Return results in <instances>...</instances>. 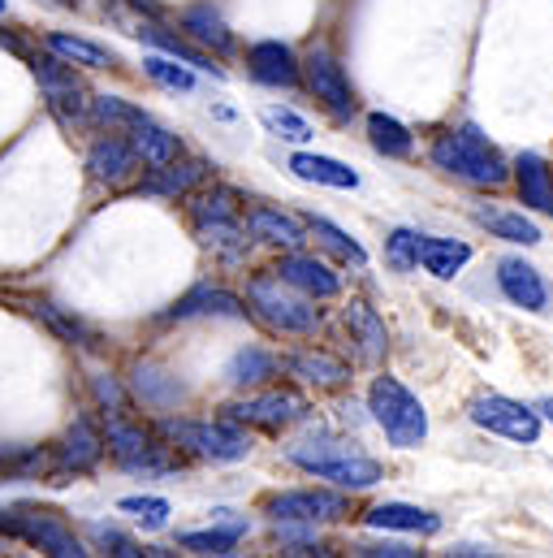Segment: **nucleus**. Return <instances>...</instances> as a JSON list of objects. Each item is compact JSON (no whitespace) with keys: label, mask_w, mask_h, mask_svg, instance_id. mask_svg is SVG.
I'll use <instances>...</instances> for the list:
<instances>
[{"label":"nucleus","mask_w":553,"mask_h":558,"mask_svg":"<svg viewBox=\"0 0 553 558\" xmlns=\"http://www.w3.org/2000/svg\"><path fill=\"white\" fill-rule=\"evenodd\" d=\"M307 226H311V234H316V243H320L324 252H333L337 260H346V265H355V269H368V252H364L346 230H337L329 217H311Z\"/></svg>","instance_id":"obj_34"},{"label":"nucleus","mask_w":553,"mask_h":558,"mask_svg":"<svg viewBox=\"0 0 553 558\" xmlns=\"http://www.w3.org/2000/svg\"><path fill=\"white\" fill-rule=\"evenodd\" d=\"M105 441H109V450H113V459H118V463L135 459V454H143V450L151 446V437H147L138 424H131L126 416H109V433H105Z\"/></svg>","instance_id":"obj_37"},{"label":"nucleus","mask_w":553,"mask_h":558,"mask_svg":"<svg viewBox=\"0 0 553 558\" xmlns=\"http://www.w3.org/2000/svg\"><path fill=\"white\" fill-rule=\"evenodd\" d=\"M359 555H368V558H415L419 550H411L407 542H381V546H359Z\"/></svg>","instance_id":"obj_45"},{"label":"nucleus","mask_w":553,"mask_h":558,"mask_svg":"<svg viewBox=\"0 0 553 558\" xmlns=\"http://www.w3.org/2000/svg\"><path fill=\"white\" fill-rule=\"evenodd\" d=\"M39 316L48 320V329L52 333H61L65 342H78V347H96V329L91 325H83L78 316H65L61 307H52V303H39Z\"/></svg>","instance_id":"obj_41"},{"label":"nucleus","mask_w":553,"mask_h":558,"mask_svg":"<svg viewBox=\"0 0 553 558\" xmlns=\"http://www.w3.org/2000/svg\"><path fill=\"white\" fill-rule=\"evenodd\" d=\"M303 74H307V87L316 92V100H324V109L337 122H351L355 118V92H351L346 70L337 65V57L329 48H311L307 61H303Z\"/></svg>","instance_id":"obj_10"},{"label":"nucleus","mask_w":553,"mask_h":558,"mask_svg":"<svg viewBox=\"0 0 553 558\" xmlns=\"http://www.w3.org/2000/svg\"><path fill=\"white\" fill-rule=\"evenodd\" d=\"M131 140H135L143 165H169V160H177V156H182V140H177L173 131H164L151 113H147L138 126H131Z\"/></svg>","instance_id":"obj_31"},{"label":"nucleus","mask_w":553,"mask_h":558,"mask_svg":"<svg viewBox=\"0 0 553 558\" xmlns=\"http://www.w3.org/2000/svg\"><path fill=\"white\" fill-rule=\"evenodd\" d=\"M30 65H35V78H39V87H44V100H48V109H52V118H57L61 126H83V122H91V105H96V100H87V87H83V78L70 70L65 57L57 61V52H52V57H35Z\"/></svg>","instance_id":"obj_7"},{"label":"nucleus","mask_w":553,"mask_h":558,"mask_svg":"<svg viewBox=\"0 0 553 558\" xmlns=\"http://www.w3.org/2000/svg\"><path fill=\"white\" fill-rule=\"evenodd\" d=\"M346 329H351V342L359 347V360H368V364H381V360H385V351H390V329H385V320L377 316L372 303L351 299V303H346Z\"/></svg>","instance_id":"obj_20"},{"label":"nucleus","mask_w":553,"mask_h":558,"mask_svg":"<svg viewBox=\"0 0 553 558\" xmlns=\"http://www.w3.org/2000/svg\"><path fill=\"white\" fill-rule=\"evenodd\" d=\"M195 234L204 247L221 252L225 260H243L247 256V243H251V230H247V217L238 213V195L230 186H212L204 195H195Z\"/></svg>","instance_id":"obj_4"},{"label":"nucleus","mask_w":553,"mask_h":558,"mask_svg":"<svg viewBox=\"0 0 553 558\" xmlns=\"http://www.w3.org/2000/svg\"><path fill=\"white\" fill-rule=\"evenodd\" d=\"M247 303H251V312H256L273 333L307 338V333L320 329V307H316V299L303 294L298 286H290L276 269L247 281Z\"/></svg>","instance_id":"obj_2"},{"label":"nucleus","mask_w":553,"mask_h":558,"mask_svg":"<svg viewBox=\"0 0 553 558\" xmlns=\"http://www.w3.org/2000/svg\"><path fill=\"white\" fill-rule=\"evenodd\" d=\"M265 511L276 524H333V520L351 515V502L342 494H329V489H290V494L269 498Z\"/></svg>","instance_id":"obj_9"},{"label":"nucleus","mask_w":553,"mask_h":558,"mask_svg":"<svg viewBox=\"0 0 553 558\" xmlns=\"http://www.w3.org/2000/svg\"><path fill=\"white\" fill-rule=\"evenodd\" d=\"M118 511H126V515H135L143 529H164L169 524V502L164 498H151V494H143V498H122L118 502Z\"/></svg>","instance_id":"obj_42"},{"label":"nucleus","mask_w":553,"mask_h":558,"mask_svg":"<svg viewBox=\"0 0 553 558\" xmlns=\"http://www.w3.org/2000/svg\"><path fill=\"white\" fill-rule=\"evenodd\" d=\"M497 286H502V294L515 307H524V312H550V286L537 274V265H528L524 256L497 260Z\"/></svg>","instance_id":"obj_13"},{"label":"nucleus","mask_w":553,"mask_h":558,"mask_svg":"<svg viewBox=\"0 0 553 558\" xmlns=\"http://www.w3.org/2000/svg\"><path fill=\"white\" fill-rule=\"evenodd\" d=\"M247 70H251V78L265 83V87H298V78H303L298 57H294L281 39H260V44H251V48H247Z\"/></svg>","instance_id":"obj_14"},{"label":"nucleus","mask_w":553,"mask_h":558,"mask_svg":"<svg viewBox=\"0 0 553 558\" xmlns=\"http://www.w3.org/2000/svg\"><path fill=\"white\" fill-rule=\"evenodd\" d=\"M48 52L65 57L70 65H87V70L118 65V57H113L109 48H100V44H91V39H78V35H61V31H52V35H48Z\"/></svg>","instance_id":"obj_33"},{"label":"nucleus","mask_w":553,"mask_h":558,"mask_svg":"<svg viewBox=\"0 0 553 558\" xmlns=\"http://www.w3.org/2000/svg\"><path fill=\"white\" fill-rule=\"evenodd\" d=\"M143 44H151V48H160V52H169V57H177V61H186L191 70H204V74H212V78H225V70L204 52V48H191L182 35H173V31H164V26H156V22H143L135 31Z\"/></svg>","instance_id":"obj_26"},{"label":"nucleus","mask_w":553,"mask_h":558,"mask_svg":"<svg viewBox=\"0 0 553 558\" xmlns=\"http://www.w3.org/2000/svg\"><path fill=\"white\" fill-rule=\"evenodd\" d=\"M303 416H307V403L294 390H260V395H247V399L225 408V420L260 424V428H285V424H294Z\"/></svg>","instance_id":"obj_11"},{"label":"nucleus","mask_w":553,"mask_h":558,"mask_svg":"<svg viewBox=\"0 0 553 558\" xmlns=\"http://www.w3.org/2000/svg\"><path fill=\"white\" fill-rule=\"evenodd\" d=\"M290 173L298 182H316V186H333V191H355L359 173L333 156H316V151H294L290 156Z\"/></svg>","instance_id":"obj_23"},{"label":"nucleus","mask_w":553,"mask_h":558,"mask_svg":"<svg viewBox=\"0 0 553 558\" xmlns=\"http://www.w3.org/2000/svg\"><path fill=\"white\" fill-rule=\"evenodd\" d=\"M368 140H372V147L381 156H390V160L415 156V135L398 118H390V113H368Z\"/></svg>","instance_id":"obj_32"},{"label":"nucleus","mask_w":553,"mask_h":558,"mask_svg":"<svg viewBox=\"0 0 553 558\" xmlns=\"http://www.w3.org/2000/svg\"><path fill=\"white\" fill-rule=\"evenodd\" d=\"M428 160H432V169H441L467 186H506L515 178V165L476 126H450L445 135H437L428 147Z\"/></svg>","instance_id":"obj_1"},{"label":"nucleus","mask_w":553,"mask_h":558,"mask_svg":"<svg viewBox=\"0 0 553 558\" xmlns=\"http://www.w3.org/2000/svg\"><path fill=\"white\" fill-rule=\"evenodd\" d=\"M467 416H471L476 428L497 433V437L519 441V446H532L541 437V412L537 408H524L519 399H506V395H480V399H471Z\"/></svg>","instance_id":"obj_8"},{"label":"nucleus","mask_w":553,"mask_h":558,"mask_svg":"<svg viewBox=\"0 0 553 558\" xmlns=\"http://www.w3.org/2000/svg\"><path fill=\"white\" fill-rule=\"evenodd\" d=\"M260 118H265V126L273 131L276 140H285V143H311V135H316V131H311V122H307L303 113L281 109V105H269Z\"/></svg>","instance_id":"obj_39"},{"label":"nucleus","mask_w":553,"mask_h":558,"mask_svg":"<svg viewBox=\"0 0 553 558\" xmlns=\"http://www.w3.org/2000/svg\"><path fill=\"white\" fill-rule=\"evenodd\" d=\"M135 390L151 403V408H169V403L182 399L177 377H169V373H160V368H151V364H138L135 368Z\"/></svg>","instance_id":"obj_36"},{"label":"nucleus","mask_w":553,"mask_h":558,"mask_svg":"<svg viewBox=\"0 0 553 558\" xmlns=\"http://www.w3.org/2000/svg\"><path fill=\"white\" fill-rule=\"evenodd\" d=\"M247 537V520L230 524V529H204V533H182L177 546L191 555H234V546Z\"/></svg>","instance_id":"obj_35"},{"label":"nucleus","mask_w":553,"mask_h":558,"mask_svg":"<svg viewBox=\"0 0 553 558\" xmlns=\"http://www.w3.org/2000/svg\"><path fill=\"white\" fill-rule=\"evenodd\" d=\"M160 433H164L173 446H182V450H191V454H199V459H212V463H238V459L251 454V437H247L234 420L212 424V420L164 416L160 420Z\"/></svg>","instance_id":"obj_6"},{"label":"nucleus","mask_w":553,"mask_h":558,"mask_svg":"<svg viewBox=\"0 0 553 558\" xmlns=\"http://www.w3.org/2000/svg\"><path fill=\"white\" fill-rule=\"evenodd\" d=\"M91 537H96V546L105 550V555H122V558H138V555H151V550H143L135 537H126V533H118V529H109V524H96L91 529Z\"/></svg>","instance_id":"obj_43"},{"label":"nucleus","mask_w":553,"mask_h":558,"mask_svg":"<svg viewBox=\"0 0 553 558\" xmlns=\"http://www.w3.org/2000/svg\"><path fill=\"white\" fill-rule=\"evenodd\" d=\"M419 239H423V234H415V230H390V239H385V260H390L394 274H415V269H419Z\"/></svg>","instance_id":"obj_40"},{"label":"nucleus","mask_w":553,"mask_h":558,"mask_svg":"<svg viewBox=\"0 0 553 558\" xmlns=\"http://www.w3.org/2000/svg\"><path fill=\"white\" fill-rule=\"evenodd\" d=\"M281 360H285V373H290V377L311 381V386H320V390H337V386L351 381V368H346L342 360L324 355V351H294V355H281Z\"/></svg>","instance_id":"obj_25"},{"label":"nucleus","mask_w":553,"mask_h":558,"mask_svg":"<svg viewBox=\"0 0 553 558\" xmlns=\"http://www.w3.org/2000/svg\"><path fill=\"white\" fill-rule=\"evenodd\" d=\"M276 373H285V360L273 351H260V347H243L230 364H225V381L230 386H260Z\"/></svg>","instance_id":"obj_30"},{"label":"nucleus","mask_w":553,"mask_h":558,"mask_svg":"<svg viewBox=\"0 0 553 558\" xmlns=\"http://www.w3.org/2000/svg\"><path fill=\"white\" fill-rule=\"evenodd\" d=\"M0 13H4V0H0Z\"/></svg>","instance_id":"obj_47"},{"label":"nucleus","mask_w":553,"mask_h":558,"mask_svg":"<svg viewBox=\"0 0 553 558\" xmlns=\"http://www.w3.org/2000/svg\"><path fill=\"white\" fill-rule=\"evenodd\" d=\"M515 186H519V204L553 217V169L545 165L541 151H519L515 156Z\"/></svg>","instance_id":"obj_18"},{"label":"nucleus","mask_w":553,"mask_h":558,"mask_svg":"<svg viewBox=\"0 0 553 558\" xmlns=\"http://www.w3.org/2000/svg\"><path fill=\"white\" fill-rule=\"evenodd\" d=\"M138 147L135 140H122V135H109V140H96L87 151V173L96 182H109V186H122L131 173L138 169Z\"/></svg>","instance_id":"obj_16"},{"label":"nucleus","mask_w":553,"mask_h":558,"mask_svg":"<svg viewBox=\"0 0 553 558\" xmlns=\"http://www.w3.org/2000/svg\"><path fill=\"white\" fill-rule=\"evenodd\" d=\"M0 529L4 533H13V537H22V542H30V546H39V550H48V555L57 558H83L87 555V546L78 542V533L74 529H65L57 515H9V520H0Z\"/></svg>","instance_id":"obj_12"},{"label":"nucleus","mask_w":553,"mask_h":558,"mask_svg":"<svg viewBox=\"0 0 553 558\" xmlns=\"http://www.w3.org/2000/svg\"><path fill=\"white\" fill-rule=\"evenodd\" d=\"M285 459L294 468H303L307 476L333 481L337 489H355V494L385 481V468L377 459H368V454H359L351 446H337V441H298V446L285 450Z\"/></svg>","instance_id":"obj_3"},{"label":"nucleus","mask_w":553,"mask_h":558,"mask_svg":"<svg viewBox=\"0 0 553 558\" xmlns=\"http://www.w3.org/2000/svg\"><path fill=\"white\" fill-rule=\"evenodd\" d=\"M276 274L290 281V286H298L303 294H311V299H337V294H342V278H337V274H333L324 260L303 256V252L281 256Z\"/></svg>","instance_id":"obj_21"},{"label":"nucleus","mask_w":553,"mask_h":558,"mask_svg":"<svg viewBox=\"0 0 553 558\" xmlns=\"http://www.w3.org/2000/svg\"><path fill=\"white\" fill-rule=\"evenodd\" d=\"M57 4H70V0H57Z\"/></svg>","instance_id":"obj_48"},{"label":"nucleus","mask_w":553,"mask_h":558,"mask_svg":"<svg viewBox=\"0 0 553 558\" xmlns=\"http://www.w3.org/2000/svg\"><path fill=\"white\" fill-rule=\"evenodd\" d=\"M368 529L377 533H411V537H432L441 533V515L423 511V507H411V502H385V507H372L364 515Z\"/></svg>","instance_id":"obj_22"},{"label":"nucleus","mask_w":553,"mask_h":558,"mask_svg":"<svg viewBox=\"0 0 553 558\" xmlns=\"http://www.w3.org/2000/svg\"><path fill=\"white\" fill-rule=\"evenodd\" d=\"M100 454H105V437L91 428V420L78 416L74 424H70V433H65L61 468H70V472H87V468L100 463Z\"/></svg>","instance_id":"obj_29"},{"label":"nucleus","mask_w":553,"mask_h":558,"mask_svg":"<svg viewBox=\"0 0 553 558\" xmlns=\"http://www.w3.org/2000/svg\"><path fill=\"white\" fill-rule=\"evenodd\" d=\"M471 217L493 239H506V243H519V247H537L541 243V226L532 217H524V213H511V208H476Z\"/></svg>","instance_id":"obj_27"},{"label":"nucleus","mask_w":553,"mask_h":558,"mask_svg":"<svg viewBox=\"0 0 553 558\" xmlns=\"http://www.w3.org/2000/svg\"><path fill=\"white\" fill-rule=\"evenodd\" d=\"M537 412H541L545 420H553V399H541V403H537Z\"/></svg>","instance_id":"obj_46"},{"label":"nucleus","mask_w":553,"mask_h":558,"mask_svg":"<svg viewBox=\"0 0 553 558\" xmlns=\"http://www.w3.org/2000/svg\"><path fill=\"white\" fill-rule=\"evenodd\" d=\"M368 412L377 420V428L390 437V446L415 450L428 437V412L398 377H377L368 390Z\"/></svg>","instance_id":"obj_5"},{"label":"nucleus","mask_w":553,"mask_h":558,"mask_svg":"<svg viewBox=\"0 0 553 558\" xmlns=\"http://www.w3.org/2000/svg\"><path fill=\"white\" fill-rule=\"evenodd\" d=\"M191 316H230V320H238V316H247V307H243L238 294H230L212 281H199L164 312V320H191Z\"/></svg>","instance_id":"obj_15"},{"label":"nucleus","mask_w":553,"mask_h":558,"mask_svg":"<svg viewBox=\"0 0 553 558\" xmlns=\"http://www.w3.org/2000/svg\"><path fill=\"white\" fill-rule=\"evenodd\" d=\"M467 260H471V247H467V243L432 239V234H423V239H419V265H423L432 278H441V281L458 278Z\"/></svg>","instance_id":"obj_28"},{"label":"nucleus","mask_w":553,"mask_h":558,"mask_svg":"<svg viewBox=\"0 0 553 558\" xmlns=\"http://www.w3.org/2000/svg\"><path fill=\"white\" fill-rule=\"evenodd\" d=\"M91 390H96V399H100V408H105L109 416H126V408H131V399H126V390L118 386V377H109V373H100V377H91Z\"/></svg>","instance_id":"obj_44"},{"label":"nucleus","mask_w":553,"mask_h":558,"mask_svg":"<svg viewBox=\"0 0 553 558\" xmlns=\"http://www.w3.org/2000/svg\"><path fill=\"white\" fill-rule=\"evenodd\" d=\"M182 31H186L199 48H208V52H217V57H230V52H234V31L225 26V17H221L212 4H191V9L182 13Z\"/></svg>","instance_id":"obj_24"},{"label":"nucleus","mask_w":553,"mask_h":558,"mask_svg":"<svg viewBox=\"0 0 553 558\" xmlns=\"http://www.w3.org/2000/svg\"><path fill=\"white\" fill-rule=\"evenodd\" d=\"M247 230H251V239H256V243L285 247V252H294V247H303V243H307L303 221H298V217H290V213H281V208H273V204H251V208H247Z\"/></svg>","instance_id":"obj_19"},{"label":"nucleus","mask_w":553,"mask_h":558,"mask_svg":"<svg viewBox=\"0 0 553 558\" xmlns=\"http://www.w3.org/2000/svg\"><path fill=\"white\" fill-rule=\"evenodd\" d=\"M143 74H147L151 83L169 87V92H195V74H191V65H177V57H169V52L147 57V61H143Z\"/></svg>","instance_id":"obj_38"},{"label":"nucleus","mask_w":553,"mask_h":558,"mask_svg":"<svg viewBox=\"0 0 553 558\" xmlns=\"http://www.w3.org/2000/svg\"><path fill=\"white\" fill-rule=\"evenodd\" d=\"M208 178L204 160H169V165H151V173L138 182V195H164V199H186L195 195V186Z\"/></svg>","instance_id":"obj_17"}]
</instances>
